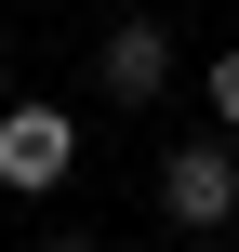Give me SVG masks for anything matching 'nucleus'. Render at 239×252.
I'll return each mask as SVG.
<instances>
[{
    "label": "nucleus",
    "instance_id": "f03ea898",
    "mask_svg": "<svg viewBox=\"0 0 239 252\" xmlns=\"http://www.w3.org/2000/svg\"><path fill=\"white\" fill-rule=\"evenodd\" d=\"M67 159H80V120L67 106H0V199L67 186Z\"/></svg>",
    "mask_w": 239,
    "mask_h": 252
},
{
    "label": "nucleus",
    "instance_id": "39448f33",
    "mask_svg": "<svg viewBox=\"0 0 239 252\" xmlns=\"http://www.w3.org/2000/svg\"><path fill=\"white\" fill-rule=\"evenodd\" d=\"M40 252H93V226H53V239H40Z\"/></svg>",
    "mask_w": 239,
    "mask_h": 252
},
{
    "label": "nucleus",
    "instance_id": "7ed1b4c3",
    "mask_svg": "<svg viewBox=\"0 0 239 252\" xmlns=\"http://www.w3.org/2000/svg\"><path fill=\"white\" fill-rule=\"evenodd\" d=\"M93 80H106V106H160V93H173V27H160V13H120L106 53H93Z\"/></svg>",
    "mask_w": 239,
    "mask_h": 252
},
{
    "label": "nucleus",
    "instance_id": "20e7f679",
    "mask_svg": "<svg viewBox=\"0 0 239 252\" xmlns=\"http://www.w3.org/2000/svg\"><path fill=\"white\" fill-rule=\"evenodd\" d=\"M213 120H226V133H239V40H226V53H213Z\"/></svg>",
    "mask_w": 239,
    "mask_h": 252
},
{
    "label": "nucleus",
    "instance_id": "f257e3e1",
    "mask_svg": "<svg viewBox=\"0 0 239 252\" xmlns=\"http://www.w3.org/2000/svg\"><path fill=\"white\" fill-rule=\"evenodd\" d=\"M160 226H173V239H226V226H239V159H226V133H186V146L160 159Z\"/></svg>",
    "mask_w": 239,
    "mask_h": 252
}]
</instances>
